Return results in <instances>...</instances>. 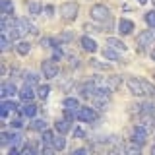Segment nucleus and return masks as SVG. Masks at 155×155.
Returning a JSON list of instances; mask_svg holds the SVG:
<instances>
[{
    "label": "nucleus",
    "instance_id": "1",
    "mask_svg": "<svg viewBox=\"0 0 155 155\" xmlns=\"http://www.w3.org/2000/svg\"><path fill=\"white\" fill-rule=\"evenodd\" d=\"M136 43H138V52H145V48L151 45V43H155V27H149V29H145V31H140Z\"/></svg>",
    "mask_w": 155,
    "mask_h": 155
},
{
    "label": "nucleus",
    "instance_id": "2",
    "mask_svg": "<svg viewBox=\"0 0 155 155\" xmlns=\"http://www.w3.org/2000/svg\"><path fill=\"white\" fill-rule=\"evenodd\" d=\"M58 12H60V18L64 21H74L80 14V6H78V2H64L58 8Z\"/></svg>",
    "mask_w": 155,
    "mask_h": 155
},
{
    "label": "nucleus",
    "instance_id": "3",
    "mask_svg": "<svg viewBox=\"0 0 155 155\" xmlns=\"http://www.w3.org/2000/svg\"><path fill=\"white\" fill-rule=\"evenodd\" d=\"M89 16L91 19H95V21H107V19H110V10L105 6V4H93V6L89 8Z\"/></svg>",
    "mask_w": 155,
    "mask_h": 155
},
{
    "label": "nucleus",
    "instance_id": "4",
    "mask_svg": "<svg viewBox=\"0 0 155 155\" xmlns=\"http://www.w3.org/2000/svg\"><path fill=\"white\" fill-rule=\"evenodd\" d=\"M126 85H128V91L134 97H145L147 95L145 85H143V80H140V78H128V80H126Z\"/></svg>",
    "mask_w": 155,
    "mask_h": 155
},
{
    "label": "nucleus",
    "instance_id": "5",
    "mask_svg": "<svg viewBox=\"0 0 155 155\" xmlns=\"http://www.w3.org/2000/svg\"><path fill=\"white\" fill-rule=\"evenodd\" d=\"M41 74H43V78H47V80H52V78L58 76V64H56L54 58H48V60L41 62Z\"/></svg>",
    "mask_w": 155,
    "mask_h": 155
},
{
    "label": "nucleus",
    "instance_id": "6",
    "mask_svg": "<svg viewBox=\"0 0 155 155\" xmlns=\"http://www.w3.org/2000/svg\"><path fill=\"white\" fill-rule=\"evenodd\" d=\"M147 130L142 128L140 124H136L134 128H132V132H130V142H134V143H138L140 147H143L145 142H147Z\"/></svg>",
    "mask_w": 155,
    "mask_h": 155
},
{
    "label": "nucleus",
    "instance_id": "7",
    "mask_svg": "<svg viewBox=\"0 0 155 155\" xmlns=\"http://www.w3.org/2000/svg\"><path fill=\"white\" fill-rule=\"evenodd\" d=\"M95 118H97L95 107H80L76 110V120H80V122H93Z\"/></svg>",
    "mask_w": 155,
    "mask_h": 155
},
{
    "label": "nucleus",
    "instance_id": "8",
    "mask_svg": "<svg viewBox=\"0 0 155 155\" xmlns=\"http://www.w3.org/2000/svg\"><path fill=\"white\" fill-rule=\"evenodd\" d=\"M97 85H105V87H109L110 91H116L120 85H122V76H116V74H113V76H109V78H105V80H97Z\"/></svg>",
    "mask_w": 155,
    "mask_h": 155
},
{
    "label": "nucleus",
    "instance_id": "9",
    "mask_svg": "<svg viewBox=\"0 0 155 155\" xmlns=\"http://www.w3.org/2000/svg\"><path fill=\"white\" fill-rule=\"evenodd\" d=\"M19 99L23 101V103H31L33 99H35L37 97V87L35 85H29V84H25L21 87V89H19Z\"/></svg>",
    "mask_w": 155,
    "mask_h": 155
},
{
    "label": "nucleus",
    "instance_id": "10",
    "mask_svg": "<svg viewBox=\"0 0 155 155\" xmlns=\"http://www.w3.org/2000/svg\"><path fill=\"white\" fill-rule=\"evenodd\" d=\"M16 93H19L16 84H12V81H4L2 85H0V95H2V99H8V97H16Z\"/></svg>",
    "mask_w": 155,
    "mask_h": 155
},
{
    "label": "nucleus",
    "instance_id": "11",
    "mask_svg": "<svg viewBox=\"0 0 155 155\" xmlns=\"http://www.w3.org/2000/svg\"><path fill=\"white\" fill-rule=\"evenodd\" d=\"M118 33L120 35H132L134 33V21L132 19H120L118 21Z\"/></svg>",
    "mask_w": 155,
    "mask_h": 155
},
{
    "label": "nucleus",
    "instance_id": "12",
    "mask_svg": "<svg viewBox=\"0 0 155 155\" xmlns=\"http://www.w3.org/2000/svg\"><path fill=\"white\" fill-rule=\"evenodd\" d=\"M80 47L84 48L85 52H95V51H97V43H95L89 35H84V37L80 39Z\"/></svg>",
    "mask_w": 155,
    "mask_h": 155
},
{
    "label": "nucleus",
    "instance_id": "13",
    "mask_svg": "<svg viewBox=\"0 0 155 155\" xmlns=\"http://www.w3.org/2000/svg\"><path fill=\"white\" fill-rule=\"evenodd\" d=\"M37 110H39V107L33 105V101H31V103H27L25 107H19V113H21L23 116H27V118H35Z\"/></svg>",
    "mask_w": 155,
    "mask_h": 155
},
{
    "label": "nucleus",
    "instance_id": "14",
    "mask_svg": "<svg viewBox=\"0 0 155 155\" xmlns=\"http://www.w3.org/2000/svg\"><path fill=\"white\" fill-rule=\"evenodd\" d=\"M54 130L58 134H68L72 130V124H70V120H66V118H58L56 122H54Z\"/></svg>",
    "mask_w": 155,
    "mask_h": 155
},
{
    "label": "nucleus",
    "instance_id": "15",
    "mask_svg": "<svg viewBox=\"0 0 155 155\" xmlns=\"http://www.w3.org/2000/svg\"><path fill=\"white\" fill-rule=\"evenodd\" d=\"M107 47H113V48H116L118 52H126V43H122L120 39H116V37H109L107 39Z\"/></svg>",
    "mask_w": 155,
    "mask_h": 155
},
{
    "label": "nucleus",
    "instance_id": "16",
    "mask_svg": "<svg viewBox=\"0 0 155 155\" xmlns=\"http://www.w3.org/2000/svg\"><path fill=\"white\" fill-rule=\"evenodd\" d=\"M66 134H58L54 136V140H52V147H54V151H64L66 149Z\"/></svg>",
    "mask_w": 155,
    "mask_h": 155
},
{
    "label": "nucleus",
    "instance_id": "17",
    "mask_svg": "<svg viewBox=\"0 0 155 155\" xmlns=\"http://www.w3.org/2000/svg\"><path fill=\"white\" fill-rule=\"evenodd\" d=\"M62 107H64V109H72V110H78L80 109V99H78V97H66L64 101H62Z\"/></svg>",
    "mask_w": 155,
    "mask_h": 155
},
{
    "label": "nucleus",
    "instance_id": "18",
    "mask_svg": "<svg viewBox=\"0 0 155 155\" xmlns=\"http://www.w3.org/2000/svg\"><path fill=\"white\" fill-rule=\"evenodd\" d=\"M48 95H51V85L48 84H41V85H37V97L41 101H47L48 99Z\"/></svg>",
    "mask_w": 155,
    "mask_h": 155
},
{
    "label": "nucleus",
    "instance_id": "19",
    "mask_svg": "<svg viewBox=\"0 0 155 155\" xmlns=\"http://www.w3.org/2000/svg\"><path fill=\"white\" fill-rule=\"evenodd\" d=\"M16 52L21 56H27L29 52H31V45H29L27 41H18L16 43Z\"/></svg>",
    "mask_w": 155,
    "mask_h": 155
},
{
    "label": "nucleus",
    "instance_id": "20",
    "mask_svg": "<svg viewBox=\"0 0 155 155\" xmlns=\"http://www.w3.org/2000/svg\"><path fill=\"white\" fill-rule=\"evenodd\" d=\"M19 25L23 27V31H25V33H31V35H35V33H37V27L33 25L27 18H21V19H19Z\"/></svg>",
    "mask_w": 155,
    "mask_h": 155
},
{
    "label": "nucleus",
    "instance_id": "21",
    "mask_svg": "<svg viewBox=\"0 0 155 155\" xmlns=\"http://www.w3.org/2000/svg\"><path fill=\"white\" fill-rule=\"evenodd\" d=\"M103 56L107 60H120V52L116 51V48H113V47H107L103 51Z\"/></svg>",
    "mask_w": 155,
    "mask_h": 155
},
{
    "label": "nucleus",
    "instance_id": "22",
    "mask_svg": "<svg viewBox=\"0 0 155 155\" xmlns=\"http://www.w3.org/2000/svg\"><path fill=\"white\" fill-rule=\"evenodd\" d=\"M27 12H29V16H39V14L43 12V6L37 2V0H33V2L27 4Z\"/></svg>",
    "mask_w": 155,
    "mask_h": 155
},
{
    "label": "nucleus",
    "instance_id": "23",
    "mask_svg": "<svg viewBox=\"0 0 155 155\" xmlns=\"http://www.w3.org/2000/svg\"><path fill=\"white\" fill-rule=\"evenodd\" d=\"M0 48H2V52H6V51L12 48V41H10L8 33H2V35H0Z\"/></svg>",
    "mask_w": 155,
    "mask_h": 155
},
{
    "label": "nucleus",
    "instance_id": "24",
    "mask_svg": "<svg viewBox=\"0 0 155 155\" xmlns=\"http://www.w3.org/2000/svg\"><path fill=\"white\" fill-rule=\"evenodd\" d=\"M31 130H35V132H43V130H47V122L41 118H31Z\"/></svg>",
    "mask_w": 155,
    "mask_h": 155
},
{
    "label": "nucleus",
    "instance_id": "25",
    "mask_svg": "<svg viewBox=\"0 0 155 155\" xmlns=\"http://www.w3.org/2000/svg\"><path fill=\"white\" fill-rule=\"evenodd\" d=\"M52 140H54V134H52V130H43L41 132V142L45 145H52Z\"/></svg>",
    "mask_w": 155,
    "mask_h": 155
},
{
    "label": "nucleus",
    "instance_id": "26",
    "mask_svg": "<svg viewBox=\"0 0 155 155\" xmlns=\"http://www.w3.org/2000/svg\"><path fill=\"white\" fill-rule=\"evenodd\" d=\"M89 66L91 68H97V70H110V64H105V62L97 60V58H91V60H89Z\"/></svg>",
    "mask_w": 155,
    "mask_h": 155
},
{
    "label": "nucleus",
    "instance_id": "27",
    "mask_svg": "<svg viewBox=\"0 0 155 155\" xmlns=\"http://www.w3.org/2000/svg\"><path fill=\"white\" fill-rule=\"evenodd\" d=\"M25 84H29V85H37L39 84V74L37 72H25Z\"/></svg>",
    "mask_w": 155,
    "mask_h": 155
},
{
    "label": "nucleus",
    "instance_id": "28",
    "mask_svg": "<svg viewBox=\"0 0 155 155\" xmlns=\"http://www.w3.org/2000/svg\"><path fill=\"white\" fill-rule=\"evenodd\" d=\"M0 10H2V14H14V4H12V0H2Z\"/></svg>",
    "mask_w": 155,
    "mask_h": 155
},
{
    "label": "nucleus",
    "instance_id": "29",
    "mask_svg": "<svg viewBox=\"0 0 155 155\" xmlns=\"http://www.w3.org/2000/svg\"><path fill=\"white\" fill-rule=\"evenodd\" d=\"M2 109H6V110H14V109H19V105H18V101H10V99H2Z\"/></svg>",
    "mask_w": 155,
    "mask_h": 155
},
{
    "label": "nucleus",
    "instance_id": "30",
    "mask_svg": "<svg viewBox=\"0 0 155 155\" xmlns=\"http://www.w3.org/2000/svg\"><path fill=\"white\" fill-rule=\"evenodd\" d=\"M12 143V134L10 132H0V145L2 147H6V145Z\"/></svg>",
    "mask_w": 155,
    "mask_h": 155
},
{
    "label": "nucleus",
    "instance_id": "31",
    "mask_svg": "<svg viewBox=\"0 0 155 155\" xmlns=\"http://www.w3.org/2000/svg\"><path fill=\"white\" fill-rule=\"evenodd\" d=\"M143 19H145V23H147L149 27H155V10H149V12H145Z\"/></svg>",
    "mask_w": 155,
    "mask_h": 155
},
{
    "label": "nucleus",
    "instance_id": "32",
    "mask_svg": "<svg viewBox=\"0 0 155 155\" xmlns=\"http://www.w3.org/2000/svg\"><path fill=\"white\" fill-rule=\"evenodd\" d=\"M58 39H60V43H70L72 39H74V35H72L70 31H64V33H60V37H58Z\"/></svg>",
    "mask_w": 155,
    "mask_h": 155
},
{
    "label": "nucleus",
    "instance_id": "33",
    "mask_svg": "<svg viewBox=\"0 0 155 155\" xmlns=\"http://www.w3.org/2000/svg\"><path fill=\"white\" fill-rule=\"evenodd\" d=\"M64 118L66 120H76V110H72V109H64Z\"/></svg>",
    "mask_w": 155,
    "mask_h": 155
},
{
    "label": "nucleus",
    "instance_id": "34",
    "mask_svg": "<svg viewBox=\"0 0 155 155\" xmlns=\"http://www.w3.org/2000/svg\"><path fill=\"white\" fill-rule=\"evenodd\" d=\"M74 138H76V140H78V138L84 140V138H85V130L80 128V126H78V128H74Z\"/></svg>",
    "mask_w": 155,
    "mask_h": 155
},
{
    "label": "nucleus",
    "instance_id": "35",
    "mask_svg": "<svg viewBox=\"0 0 155 155\" xmlns=\"http://www.w3.org/2000/svg\"><path fill=\"white\" fill-rule=\"evenodd\" d=\"M33 153H35V147H33V145H23V147H21V155H33Z\"/></svg>",
    "mask_w": 155,
    "mask_h": 155
},
{
    "label": "nucleus",
    "instance_id": "36",
    "mask_svg": "<svg viewBox=\"0 0 155 155\" xmlns=\"http://www.w3.org/2000/svg\"><path fill=\"white\" fill-rule=\"evenodd\" d=\"M21 134H19V132H14L12 134V145H19V143H21Z\"/></svg>",
    "mask_w": 155,
    "mask_h": 155
},
{
    "label": "nucleus",
    "instance_id": "37",
    "mask_svg": "<svg viewBox=\"0 0 155 155\" xmlns=\"http://www.w3.org/2000/svg\"><path fill=\"white\" fill-rule=\"evenodd\" d=\"M43 12H45V16H47V18H52V14H54V8H52L51 4H47V6L43 8Z\"/></svg>",
    "mask_w": 155,
    "mask_h": 155
},
{
    "label": "nucleus",
    "instance_id": "38",
    "mask_svg": "<svg viewBox=\"0 0 155 155\" xmlns=\"http://www.w3.org/2000/svg\"><path fill=\"white\" fill-rule=\"evenodd\" d=\"M21 126H23V124H21V120H16V118L10 122V128H14V130H19Z\"/></svg>",
    "mask_w": 155,
    "mask_h": 155
},
{
    "label": "nucleus",
    "instance_id": "39",
    "mask_svg": "<svg viewBox=\"0 0 155 155\" xmlns=\"http://www.w3.org/2000/svg\"><path fill=\"white\" fill-rule=\"evenodd\" d=\"M87 151H89L87 147H80V149H74L72 153H74V155H81V153H87Z\"/></svg>",
    "mask_w": 155,
    "mask_h": 155
},
{
    "label": "nucleus",
    "instance_id": "40",
    "mask_svg": "<svg viewBox=\"0 0 155 155\" xmlns=\"http://www.w3.org/2000/svg\"><path fill=\"white\" fill-rule=\"evenodd\" d=\"M136 2H140V4H145V2H147V0H136Z\"/></svg>",
    "mask_w": 155,
    "mask_h": 155
},
{
    "label": "nucleus",
    "instance_id": "41",
    "mask_svg": "<svg viewBox=\"0 0 155 155\" xmlns=\"http://www.w3.org/2000/svg\"><path fill=\"white\" fill-rule=\"evenodd\" d=\"M151 60H155V51H151Z\"/></svg>",
    "mask_w": 155,
    "mask_h": 155
},
{
    "label": "nucleus",
    "instance_id": "42",
    "mask_svg": "<svg viewBox=\"0 0 155 155\" xmlns=\"http://www.w3.org/2000/svg\"><path fill=\"white\" fill-rule=\"evenodd\" d=\"M151 153H153V155H155V145H153V147H151Z\"/></svg>",
    "mask_w": 155,
    "mask_h": 155
},
{
    "label": "nucleus",
    "instance_id": "43",
    "mask_svg": "<svg viewBox=\"0 0 155 155\" xmlns=\"http://www.w3.org/2000/svg\"><path fill=\"white\" fill-rule=\"evenodd\" d=\"M151 2H153V6H155V0H151Z\"/></svg>",
    "mask_w": 155,
    "mask_h": 155
}]
</instances>
